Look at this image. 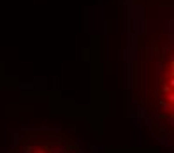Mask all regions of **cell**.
Here are the masks:
<instances>
[{"label":"cell","instance_id":"6da1fadb","mask_svg":"<svg viewBox=\"0 0 174 153\" xmlns=\"http://www.w3.org/2000/svg\"><path fill=\"white\" fill-rule=\"evenodd\" d=\"M13 153H92L79 137H72L69 132L46 129L35 132H26L19 139Z\"/></svg>","mask_w":174,"mask_h":153}]
</instances>
